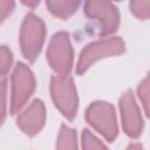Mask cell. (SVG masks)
Returning a JSON list of instances; mask_svg holds the SVG:
<instances>
[{
	"label": "cell",
	"instance_id": "obj_13",
	"mask_svg": "<svg viewBox=\"0 0 150 150\" xmlns=\"http://www.w3.org/2000/svg\"><path fill=\"white\" fill-rule=\"evenodd\" d=\"M149 9H150V1H132L130 2V11L138 18L146 19L149 16Z\"/></svg>",
	"mask_w": 150,
	"mask_h": 150
},
{
	"label": "cell",
	"instance_id": "obj_16",
	"mask_svg": "<svg viewBox=\"0 0 150 150\" xmlns=\"http://www.w3.org/2000/svg\"><path fill=\"white\" fill-rule=\"evenodd\" d=\"M15 4L13 1H0V21H4L14 9Z\"/></svg>",
	"mask_w": 150,
	"mask_h": 150
},
{
	"label": "cell",
	"instance_id": "obj_5",
	"mask_svg": "<svg viewBox=\"0 0 150 150\" xmlns=\"http://www.w3.org/2000/svg\"><path fill=\"white\" fill-rule=\"evenodd\" d=\"M88 122L107 139L112 141L117 134L114 108L107 102H95L87 110Z\"/></svg>",
	"mask_w": 150,
	"mask_h": 150
},
{
	"label": "cell",
	"instance_id": "obj_7",
	"mask_svg": "<svg viewBox=\"0 0 150 150\" xmlns=\"http://www.w3.org/2000/svg\"><path fill=\"white\" fill-rule=\"evenodd\" d=\"M86 14L96 20L101 26L102 34L112 33L120 22L117 7L107 1H88L84 5Z\"/></svg>",
	"mask_w": 150,
	"mask_h": 150
},
{
	"label": "cell",
	"instance_id": "obj_6",
	"mask_svg": "<svg viewBox=\"0 0 150 150\" xmlns=\"http://www.w3.org/2000/svg\"><path fill=\"white\" fill-rule=\"evenodd\" d=\"M12 83V114H15L34 90V77L29 68L23 63H19L13 73Z\"/></svg>",
	"mask_w": 150,
	"mask_h": 150
},
{
	"label": "cell",
	"instance_id": "obj_4",
	"mask_svg": "<svg viewBox=\"0 0 150 150\" xmlns=\"http://www.w3.org/2000/svg\"><path fill=\"white\" fill-rule=\"evenodd\" d=\"M48 61L52 68L59 75H67L71 68L73 50L68 34L64 32L56 33L48 47Z\"/></svg>",
	"mask_w": 150,
	"mask_h": 150
},
{
	"label": "cell",
	"instance_id": "obj_10",
	"mask_svg": "<svg viewBox=\"0 0 150 150\" xmlns=\"http://www.w3.org/2000/svg\"><path fill=\"white\" fill-rule=\"evenodd\" d=\"M47 8L52 14L59 18H68L79 7L77 1H47Z\"/></svg>",
	"mask_w": 150,
	"mask_h": 150
},
{
	"label": "cell",
	"instance_id": "obj_1",
	"mask_svg": "<svg viewBox=\"0 0 150 150\" xmlns=\"http://www.w3.org/2000/svg\"><path fill=\"white\" fill-rule=\"evenodd\" d=\"M43 40H45L43 22L35 14L33 13L27 14L21 27L20 42H21L23 55L29 61L33 62L38 57L41 50Z\"/></svg>",
	"mask_w": 150,
	"mask_h": 150
},
{
	"label": "cell",
	"instance_id": "obj_2",
	"mask_svg": "<svg viewBox=\"0 0 150 150\" xmlns=\"http://www.w3.org/2000/svg\"><path fill=\"white\" fill-rule=\"evenodd\" d=\"M123 49L124 43L118 38H109L88 45L80 55V60L77 63V73H84L97 60L121 54Z\"/></svg>",
	"mask_w": 150,
	"mask_h": 150
},
{
	"label": "cell",
	"instance_id": "obj_11",
	"mask_svg": "<svg viewBox=\"0 0 150 150\" xmlns=\"http://www.w3.org/2000/svg\"><path fill=\"white\" fill-rule=\"evenodd\" d=\"M56 150H77V148H76V134L73 129H70L66 125H63L61 128Z\"/></svg>",
	"mask_w": 150,
	"mask_h": 150
},
{
	"label": "cell",
	"instance_id": "obj_15",
	"mask_svg": "<svg viewBox=\"0 0 150 150\" xmlns=\"http://www.w3.org/2000/svg\"><path fill=\"white\" fill-rule=\"evenodd\" d=\"M5 108H6V81L0 82V123L5 118Z\"/></svg>",
	"mask_w": 150,
	"mask_h": 150
},
{
	"label": "cell",
	"instance_id": "obj_12",
	"mask_svg": "<svg viewBox=\"0 0 150 150\" xmlns=\"http://www.w3.org/2000/svg\"><path fill=\"white\" fill-rule=\"evenodd\" d=\"M82 145L84 150H107V148L90 134L89 130H84L82 134Z\"/></svg>",
	"mask_w": 150,
	"mask_h": 150
},
{
	"label": "cell",
	"instance_id": "obj_9",
	"mask_svg": "<svg viewBox=\"0 0 150 150\" xmlns=\"http://www.w3.org/2000/svg\"><path fill=\"white\" fill-rule=\"evenodd\" d=\"M45 122V108L40 100H35L18 117V125L28 135L36 134Z\"/></svg>",
	"mask_w": 150,
	"mask_h": 150
},
{
	"label": "cell",
	"instance_id": "obj_3",
	"mask_svg": "<svg viewBox=\"0 0 150 150\" xmlns=\"http://www.w3.org/2000/svg\"><path fill=\"white\" fill-rule=\"evenodd\" d=\"M52 96L55 105L61 110V112L68 117L73 118L76 115L77 109V97L76 90L73 81L68 75H57L52 80Z\"/></svg>",
	"mask_w": 150,
	"mask_h": 150
},
{
	"label": "cell",
	"instance_id": "obj_17",
	"mask_svg": "<svg viewBox=\"0 0 150 150\" xmlns=\"http://www.w3.org/2000/svg\"><path fill=\"white\" fill-rule=\"evenodd\" d=\"M128 150H142V148H141V145H138V144H132V145H130V146L128 148Z\"/></svg>",
	"mask_w": 150,
	"mask_h": 150
},
{
	"label": "cell",
	"instance_id": "obj_14",
	"mask_svg": "<svg viewBox=\"0 0 150 150\" xmlns=\"http://www.w3.org/2000/svg\"><path fill=\"white\" fill-rule=\"evenodd\" d=\"M12 63V53L5 46L0 47V76H2Z\"/></svg>",
	"mask_w": 150,
	"mask_h": 150
},
{
	"label": "cell",
	"instance_id": "obj_8",
	"mask_svg": "<svg viewBox=\"0 0 150 150\" xmlns=\"http://www.w3.org/2000/svg\"><path fill=\"white\" fill-rule=\"evenodd\" d=\"M121 116L124 130L130 136H137L141 132L142 120L135 103V100L130 93H127L122 96L121 102Z\"/></svg>",
	"mask_w": 150,
	"mask_h": 150
}]
</instances>
